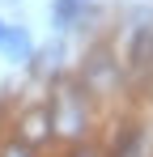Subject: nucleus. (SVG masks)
<instances>
[{"label": "nucleus", "instance_id": "f257e3e1", "mask_svg": "<svg viewBox=\"0 0 153 157\" xmlns=\"http://www.w3.org/2000/svg\"><path fill=\"white\" fill-rule=\"evenodd\" d=\"M85 9H89V0H55L51 4V21L55 30H73L81 17H85Z\"/></svg>", "mask_w": 153, "mask_h": 157}, {"label": "nucleus", "instance_id": "f03ea898", "mask_svg": "<svg viewBox=\"0 0 153 157\" xmlns=\"http://www.w3.org/2000/svg\"><path fill=\"white\" fill-rule=\"evenodd\" d=\"M0 51L9 55V59H17V64H26V59H30V51H34V43H30V34H26L22 26H9V30H4Z\"/></svg>", "mask_w": 153, "mask_h": 157}, {"label": "nucleus", "instance_id": "7ed1b4c3", "mask_svg": "<svg viewBox=\"0 0 153 157\" xmlns=\"http://www.w3.org/2000/svg\"><path fill=\"white\" fill-rule=\"evenodd\" d=\"M4 30H9V26H4V21H0V43H4Z\"/></svg>", "mask_w": 153, "mask_h": 157}]
</instances>
